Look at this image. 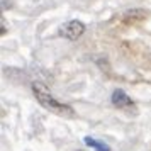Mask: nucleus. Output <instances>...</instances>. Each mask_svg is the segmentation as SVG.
I'll use <instances>...</instances> for the list:
<instances>
[{"label":"nucleus","mask_w":151,"mask_h":151,"mask_svg":"<svg viewBox=\"0 0 151 151\" xmlns=\"http://www.w3.org/2000/svg\"><path fill=\"white\" fill-rule=\"evenodd\" d=\"M83 143L87 144L88 148H93L95 151H110V148L105 143H102V141H97V139H93V137H90V136L85 137V139H83Z\"/></svg>","instance_id":"39448f33"},{"label":"nucleus","mask_w":151,"mask_h":151,"mask_svg":"<svg viewBox=\"0 0 151 151\" xmlns=\"http://www.w3.org/2000/svg\"><path fill=\"white\" fill-rule=\"evenodd\" d=\"M32 92H34L36 100L41 104L44 109H48L49 112H53L56 116H61V117H75V110L70 107L68 104H63L56 99L49 88L41 82H34L32 83Z\"/></svg>","instance_id":"f257e3e1"},{"label":"nucleus","mask_w":151,"mask_h":151,"mask_svg":"<svg viewBox=\"0 0 151 151\" xmlns=\"http://www.w3.org/2000/svg\"><path fill=\"white\" fill-rule=\"evenodd\" d=\"M5 34V21H4V19H2V36Z\"/></svg>","instance_id":"423d86ee"},{"label":"nucleus","mask_w":151,"mask_h":151,"mask_svg":"<svg viewBox=\"0 0 151 151\" xmlns=\"http://www.w3.org/2000/svg\"><path fill=\"white\" fill-rule=\"evenodd\" d=\"M83 32H85V24L82 21H70L60 29V36L68 41H76Z\"/></svg>","instance_id":"20e7f679"},{"label":"nucleus","mask_w":151,"mask_h":151,"mask_svg":"<svg viewBox=\"0 0 151 151\" xmlns=\"http://www.w3.org/2000/svg\"><path fill=\"white\" fill-rule=\"evenodd\" d=\"M110 100H112V105L119 110H124V112H131V114H136V104L132 102V99H131L122 88H116L112 92V97H110Z\"/></svg>","instance_id":"7ed1b4c3"},{"label":"nucleus","mask_w":151,"mask_h":151,"mask_svg":"<svg viewBox=\"0 0 151 151\" xmlns=\"http://www.w3.org/2000/svg\"><path fill=\"white\" fill-rule=\"evenodd\" d=\"M148 19V12L143 10V9H131V10H126L117 17V22L122 26V27H136V26H141L143 22H146Z\"/></svg>","instance_id":"f03ea898"}]
</instances>
